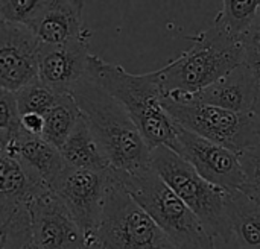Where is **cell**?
<instances>
[{"label":"cell","instance_id":"ffe728a7","mask_svg":"<svg viewBox=\"0 0 260 249\" xmlns=\"http://www.w3.org/2000/svg\"><path fill=\"white\" fill-rule=\"evenodd\" d=\"M260 9V0H225L213 24L235 38L242 40L251 27Z\"/></svg>","mask_w":260,"mask_h":249},{"label":"cell","instance_id":"603a6c76","mask_svg":"<svg viewBox=\"0 0 260 249\" xmlns=\"http://www.w3.org/2000/svg\"><path fill=\"white\" fill-rule=\"evenodd\" d=\"M239 161L245 178L241 192L251 201L260 204V143L242 152Z\"/></svg>","mask_w":260,"mask_h":249},{"label":"cell","instance_id":"7402d4cb","mask_svg":"<svg viewBox=\"0 0 260 249\" xmlns=\"http://www.w3.org/2000/svg\"><path fill=\"white\" fill-rule=\"evenodd\" d=\"M23 132L15 93L0 90V151L8 149Z\"/></svg>","mask_w":260,"mask_h":249},{"label":"cell","instance_id":"8992f818","mask_svg":"<svg viewBox=\"0 0 260 249\" xmlns=\"http://www.w3.org/2000/svg\"><path fill=\"white\" fill-rule=\"evenodd\" d=\"M96 239L104 249H178L128 193L114 170L110 173V186Z\"/></svg>","mask_w":260,"mask_h":249},{"label":"cell","instance_id":"f1b7e54d","mask_svg":"<svg viewBox=\"0 0 260 249\" xmlns=\"http://www.w3.org/2000/svg\"><path fill=\"white\" fill-rule=\"evenodd\" d=\"M88 249H104L102 246H99V245H96V246H91V248H88Z\"/></svg>","mask_w":260,"mask_h":249},{"label":"cell","instance_id":"2e32d148","mask_svg":"<svg viewBox=\"0 0 260 249\" xmlns=\"http://www.w3.org/2000/svg\"><path fill=\"white\" fill-rule=\"evenodd\" d=\"M5 152H11L12 155H15L32 173L40 176L49 187H52L56 178L67 167L58 148H55L43 137L29 135L24 131L8 149H5Z\"/></svg>","mask_w":260,"mask_h":249},{"label":"cell","instance_id":"cb8c5ba5","mask_svg":"<svg viewBox=\"0 0 260 249\" xmlns=\"http://www.w3.org/2000/svg\"><path fill=\"white\" fill-rule=\"evenodd\" d=\"M44 0H2L0 21L27 24L41 9Z\"/></svg>","mask_w":260,"mask_h":249},{"label":"cell","instance_id":"9a60e30c","mask_svg":"<svg viewBox=\"0 0 260 249\" xmlns=\"http://www.w3.org/2000/svg\"><path fill=\"white\" fill-rule=\"evenodd\" d=\"M50 187L11 152H0V215L29 208Z\"/></svg>","mask_w":260,"mask_h":249},{"label":"cell","instance_id":"83f0119b","mask_svg":"<svg viewBox=\"0 0 260 249\" xmlns=\"http://www.w3.org/2000/svg\"><path fill=\"white\" fill-rule=\"evenodd\" d=\"M23 249H40V248H37V246L34 245V242H32V243H29V245H26V246H24V248H23Z\"/></svg>","mask_w":260,"mask_h":249},{"label":"cell","instance_id":"9c48e42d","mask_svg":"<svg viewBox=\"0 0 260 249\" xmlns=\"http://www.w3.org/2000/svg\"><path fill=\"white\" fill-rule=\"evenodd\" d=\"M180 145L178 155L186 160L204 180L229 193L241 192L244 187V170L239 155L233 151L206 140L175 123Z\"/></svg>","mask_w":260,"mask_h":249},{"label":"cell","instance_id":"30bf717a","mask_svg":"<svg viewBox=\"0 0 260 249\" xmlns=\"http://www.w3.org/2000/svg\"><path fill=\"white\" fill-rule=\"evenodd\" d=\"M43 43L24 24L0 21V87L17 93L38 81Z\"/></svg>","mask_w":260,"mask_h":249},{"label":"cell","instance_id":"44dd1931","mask_svg":"<svg viewBox=\"0 0 260 249\" xmlns=\"http://www.w3.org/2000/svg\"><path fill=\"white\" fill-rule=\"evenodd\" d=\"M59 96L61 94H58L56 91H53L52 88H49L40 81H35L15 93L18 111L21 116L30 113L44 116L53 108Z\"/></svg>","mask_w":260,"mask_h":249},{"label":"cell","instance_id":"8fae6325","mask_svg":"<svg viewBox=\"0 0 260 249\" xmlns=\"http://www.w3.org/2000/svg\"><path fill=\"white\" fill-rule=\"evenodd\" d=\"M32 242L40 249H88L91 242L62 201L49 190L30 202Z\"/></svg>","mask_w":260,"mask_h":249},{"label":"cell","instance_id":"4316f807","mask_svg":"<svg viewBox=\"0 0 260 249\" xmlns=\"http://www.w3.org/2000/svg\"><path fill=\"white\" fill-rule=\"evenodd\" d=\"M254 116H256V119H257V123H259V128H260V99H259V102H257V105H256Z\"/></svg>","mask_w":260,"mask_h":249},{"label":"cell","instance_id":"d4e9b609","mask_svg":"<svg viewBox=\"0 0 260 249\" xmlns=\"http://www.w3.org/2000/svg\"><path fill=\"white\" fill-rule=\"evenodd\" d=\"M245 64L256 73L260 79V9L251 27L242 38Z\"/></svg>","mask_w":260,"mask_h":249},{"label":"cell","instance_id":"4fadbf2b","mask_svg":"<svg viewBox=\"0 0 260 249\" xmlns=\"http://www.w3.org/2000/svg\"><path fill=\"white\" fill-rule=\"evenodd\" d=\"M88 38L61 46L43 44L38 81L58 94H72L88 76Z\"/></svg>","mask_w":260,"mask_h":249},{"label":"cell","instance_id":"ac0fdd59","mask_svg":"<svg viewBox=\"0 0 260 249\" xmlns=\"http://www.w3.org/2000/svg\"><path fill=\"white\" fill-rule=\"evenodd\" d=\"M233 239L241 249H260V204L242 192L230 193Z\"/></svg>","mask_w":260,"mask_h":249},{"label":"cell","instance_id":"484cf974","mask_svg":"<svg viewBox=\"0 0 260 249\" xmlns=\"http://www.w3.org/2000/svg\"><path fill=\"white\" fill-rule=\"evenodd\" d=\"M21 129L35 137H43L44 132V116L30 113V114H23L21 116Z\"/></svg>","mask_w":260,"mask_h":249},{"label":"cell","instance_id":"52a82bcc","mask_svg":"<svg viewBox=\"0 0 260 249\" xmlns=\"http://www.w3.org/2000/svg\"><path fill=\"white\" fill-rule=\"evenodd\" d=\"M163 108L181 128L221 145L236 155L260 143V128L254 113L239 114L204 103L175 102L163 97Z\"/></svg>","mask_w":260,"mask_h":249},{"label":"cell","instance_id":"277c9868","mask_svg":"<svg viewBox=\"0 0 260 249\" xmlns=\"http://www.w3.org/2000/svg\"><path fill=\"white\" fill-rule=\"evenodd\" d=\"M116 175L177 248L216 249L213 234L152 167L139 172H116Z\"/></svg>","mask_w":260,"mask_h":249},{"label":"cell","instance_id":"d6986e66","mask_svg":"<svg viewBox=\"0 0 260 249\" xmlns=\"http://www.w3.org/2000/svg\"><path fill=\"white\" fill-rule=\"evenodd\" d=\"M81 117L82 114L75 97L72 94H61L53 108L44 114L43 138L61 149Z\"/></svg>","mask_w":260,"mask_h":249},{"label":"cell","instance_id":"7c38bea8","mask_svg":"<svg viewBox=\"0 0 260 249\" xmlns=\"http://www.w3.org/2000/svg\"><path fill=\"white\" fill-rule=\"evenodd\" d=\"M175 102L204 103L227 111L250 114L254 113L260 99V79L244 62L215 84L190 94L166 96Z\"/></svg>","mask_w":260,"mask_h":249},{"label":"cell","instance_id":"e0dca14e","mask_svg":"<svg viewBox=\"0 0 260 249\" xmlns=\"http://www.w3.org/2000/svg\"><path fill=\"white\" fill-rule=\"evenodd\" d=\"M61 154L69 167L85 169L93 172H110L113 170L110 161L91 132L88 123L81 117L69 135V138L61 146Z\"/></svg>","mask_w":260,"mask_h":249},{"label":"cell","instance_id":"5bb4252c","mask_svg":"<svg viewBox=\"0 0 260 249\" xmlns=\"http://www.w3.org/2000/svg\"><path fill=\"white\" fill-rule=\"evenodd\" d=\"M47 46H61L90 38L81 0H44L38 14L26 24Z\"/></svg>","mask_w":260,"mask_h":249},{"label":"cell","instance_id":"6da1fadb","mask_svg":"<svg viewBox=\"0 0 260 249\" xmlns=\"http://www.w3.org/2000/svg\"><path fill=\"white\" fill-rule=\"evenodd\" d=\"M88 78L123 105L151 149L166 146L178 154L175 122L163 108L165 94L155 72L133 75L119 64L91 55L88 59Z\"/></svg>","mask_w":260,"mask_h":249},{"label":"cell","instance_id":"ba28073f","mask_svg":"<svg viewBox=\"0 0 260 249\" xmlns=\"http://www.w3.org/2000/svg\"><path fill=\"white\" fill-rule=\"evenodd\" d=\"M110 172H93L66 167L50 190L62 201L75 221L84 230L91 245H98V230L110 186Z\"/></svg>","mask_w":260,"mask_h":249},{"label":"cell","instance_id":"7a4b0ae2","mask_svg":"<svg viewBox=\"0 0 260 249\" xmlns=\"http://www.w3.org/2000/svg\"><path fill=\"white\" fill-rule=\"evenodd\" d=\"M72 96L113 170L139 172L151 167L152 149L119 100L88 76L73 90Z\"/></svg>","mask_w":260,"mask_h":249},{"label":"cell","instance_id":"5b68a950","mask_svg":"<svg viewBox=\"0 0 260 249\" xmlns=\"http://www.w3.org/2000/svg\"><path fill=\"white\" fill-rule=\"evenodd\" d=\"M151 167L201 219L213 237L233 239L230 193L204 180L186 160L166 146L152 149Z\"/></svg>","mask_w":260,"mask_h":249},{"label":"cell","instance_id":"3957f363","mask_svg":"<svg viewBox=\"0 0 260 249\" xmlns=\"http://www.w3.org/2000/svg\"><path fill=\"white\" fill-rule=\"evenodd\" d=\"M245 62L242 40L213 24L192 37V46L155 70L165 97L197 93Z\"/></svg>","mask_w":260,"mask_h":249}]
</instances>
